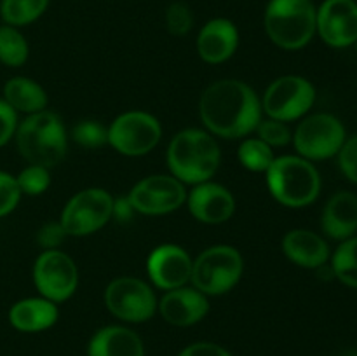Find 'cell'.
<instances>
[{"label": "cell", "mask_w": 357, "mask_h": 356, "mask_svg": "<svg viewBox=\"0 0 357 356\" xmlns=\"http://www.w3.org/2000/svg\"><path fill=\"white\" fill-rule=\"evenodd\" d=\"M33 281L44 299L63 302L75 293L79 271L72 257L59 250H44L33 265Z\"/></svg>", "instance_id": "12"}, {"label": "cell", "mask_w": 357, "mask_h": 356, "mask_svg": "<svg viewBox=\"0 0 357 356\" xmlns=\"http://www.w3.org/2000/svg\"><path fill=\"white\" fill-rule=\"evenodd\" d=\"M199 114L208 133L220 138H243L261 121V103L243 80L223 79L206 87Z\"/></svg>", "instance_id": "1"}, {"label": "cell", "mask_w": 357, "mask_h": 356, "mask_svg": "<svg viewBox=\"0 0 357 356\" xmlns=\"http://www.w3.org/2000/svg\"><path fill=\"white\" fill-rule=\"evenodd\" d=\"M16 143L28 163L51 170L61 163L66 154L65 124L54 112L31 114L17 126Z\"/></svg>", "instance_id": "3"}, {"label": "cell", "mask_w": 357, "mask_h": 356, "mask_svg": "<svg viewBox=\"0 0 357 356\" xmlns=\"http://www.w3.org/2000/svg\"><path fill=\"white\" fill-rule=\"evenodd\" d=\"M28 59V42L16 27H0V61L7 66H21Z\"/></svg>", "instance_id": "26"}, {"label": "cell", "mask_w": 357, "mask_h": 356, "mask_svg": "<svg viewBox=\"0 0 357 356\" xmlns=\"http://www.w3.org/2000/svg\"><path fill=\"white\" fill-rule=\"evenodd\" d=\"M316 34L335 49L351 47L357 42L356 0H324L317 9Z\"/></svg>", "instance_id": "14"}, {"label": "cell", "mask_w": 357, "mask_h": 356, "mask_svg": "<svg viewBox=\"0 0 357 356\" xmlns=\"http://www.w3.org/2000/svg\"><path fill=\"white\" fill-rule=\"evenodd\" d=\"M105 306L119 320L142 323L155 314L157 299L145 281L122 276L108 283L105 290Z\"/></svg>", "instance_id": "11"}, {"label": "cell", "mask_w": 357, "mask_h": 356, "mask_svg": "<svg viewBox=\"0 0 357 356\" xmlns=\"http://www.w3.org/2000/svg\"><path fill=\"white\" fill-rule=\"evenodd\" d=\"M321 227L328 237L345 241L357 232V195L340 191L328 199L321 215Z\"/></svg>", "instance_id": "20"}, {"label": "cell", "mask_w": 357, "mask_h": 356, "mask_svg": "<svg viewBox=\"0 0 357 356\" xmlns=\"http://www.w3.org/2000/svg\"><path fill=\"white\" fill-rule=\"evenodd\" d=\"M338 168L351 184L357 185V135L345 140L338 152Z\"/></svg>", "instance_id": "33"}, {"label": "cell", "mask_w": 357, "mask_h": 356, "mask_svg": "<svg viewBox=\"0 0 357 356\" xmlns=\"http://www.w3.org/2000/svg\"><path fill=\"white\" fill-rule=\"evenodd\" d=\"M356 47H357V42H356Z\"/></svg>", "instance_id": "39"}, {"label": "cell", "mask_w": 357, "mask_h": 356, "mask_svg": "<svg viewBox=\"0 0 357 356\" xmlns=\"http://www.w3.org/2000/svg\"><path fill=\"white\" fill-rule=\"evenodd\" d=\"M56 320H58V307L44 297L23 299L14 304L9 311L10 325L16 330L28 332V334L45 330L52 327Z\"/></svg>", "instance_id": "22"}, {"label": "cell", "mask_w": 357, "mask_h": 356, "mask_svg": "<svg viewBox=\"0 0 357 356\" xmlns=\"http://www.w3.org/2000/svg\"><path fill=\"white\" fill-rule=\"evenodd\" d=\"M157 307L167 323L174 327H190L208 314L209 302L208 297L199 290L180 286L167 290Z\"/></svg>", "instance_id": "17"}, {"label": "cell", "mask_w": 357, "mask_h": 356, "mask_svg": "<svg viewBox=\"0 0 357 356\" xmlns=\"http://www.w3.org/2000/svg\"><path fill=\"white\" fill-rule=\"evenodd\" d=\"M264 23L278 47L298 51L316 35L317 9L312 0H268Z\"/></svg>", "instance_id": "4"}, {"label": "cell", "mask_w": 357, "mask_h": 356, "mask_svg": "<svg viewBox=\"0 0 357 356\" xmlns=\"http://www.w3.org/2000/svg\"><path fill=\"white\" fill-rule=\"evenodd\" d=\"M340 356H357V351H345L344 355H340Z\"/></svg>", "instance_id": "38"}, {"label": "cell", "mask_w": 357, "mask_h": 356, "mask_svg": "<svg viewBox=\"0 0 357 356\" xmlns=\"http://www.w3.org/2000/svg\"><path fill=\"white\" fill-rule=\"evenodd\" d=\"M282 251L293 264L319 269L330 260V246L323 236L309 229H293L282 237Z\"/></svg>", "instance_id": "19"}, {"label": "cell", "mask_w": 357, "mask_h": 356, "mask_svg": "<svg viewBox=\"0 0 357 356\" xmlns=\"http://www.w3.org/2000/svg\"><path fill=\"white\" fill-rule=\"evenodd\" d=\"M222 161L218 142L204 129H183L167 147V164L181 184L199 185L216 175Z\"/></svg>", "instance_id": "2"}, {"label": "cell", "mask_w": 357, "mask_h": 356, "mask_svg": "<svg viewBox=\"0 0 357 356\" xmlns=\"http://www.w3.org/2000/svg\"><path fill=\"white\" fill-rule=\"evenodd\" d=\"M178 356H232L225 348L213 342H195L187 346Z\"/></svg>", "instance_id": "36"}, {"label": "cell", "mask_w": 357, "mask_h": 356, "mask_svg": "<svg viewBox=\"0 0 357 356\" xmlns=\"http://www.w3.org/2000/svg\"><path fill=\"white\" fill-rule=\"evenodd\" d=\"M146 272L157 288H180L190 281L192 258L178 244H160L149 255Z\"/></svg>", "instance_id": "15"}, {"label": "cell", "mask_w": 357, "mask_h": 356, "mask_svg": "<svg viewBox=\"0 0 357 356\" xmlns=\"http://www.w3.org/2000/svg\"><path fill=\"white\" fill-rule=\"evenodd\" d=\"M347 140L345 126L331 114L307 115L293 135V143L300 157L307 161H324L338 156Z\"/></svg>", "instance_id": "7"}, {"label": "cell", "mask_w": 357, "mask_h": 356, "mask_svg": "<svg viewBox=\"0 0 357 356\" xmlns=\"http://www.w3.org/2000/svg\"><path fill=\"white\" fill-rule=\"evenodd\" d=\"M192 216L202 223H223L236 212V199L232 192L220 184L204 181L195 185L187 195Z\"/></svg>", "instance_id": "16"}, {"label": "cell", "mask_w": 357, "mask_h": 356, "mask_svg": "<svg viewBox=\"0 0 357 356\" xmlns=\"http://www.w3.org/2000/svg\"><path fill=\"white\" fill-rule=\"evenodd\" d=\"M237 157H239V163L243 164L246 170L255 171V173H261L271 168L272 161L275 159L274 150L271 145H267L265 142H261L260 138H246L239 145L237 150Z\"/></svg>", "instance_id": "27"}, {"label": "cell", "mask_w": 357, "mask_h": 356, "mask_svg": "<svg viewBox=\"0 0 357 356\" xmlns=\"http://www.w3.org/2000/svg\"><path fill=\"white\" fill-rule=\"evenodd\" d=\"M16 181L21 194L40 195L44 194L49 188V185H51V175H49L47 168L30 164V166L24 168V170L17 175Z\"/></svg>", "instance_id": "28"}, {"label": "cell", "mask_w": 357, "mask_h": 356, "mask_svg": "<svg viewBox=\"0 0 357 356\" xmlns=\"http://www.w3.org/2000/svg\"><path fill=\"white\" fill-rule=\"evenodd\" d=\"M244 262L239 250L216 244L202 251L192 262L190 281L195 290L208 295H222L232 290L243 276Z\"/></svg>", "instance_id": "6"}, {"label": "cell", "mask_w": 357, "mask_h": 356, "mask_svg": "<svg viewBox=\"0 0 357 356\" xmlns=\"http://www.w3.org/2000/svg\"><path fill=\"white\" fill-rule=\"evenodd\" d=\"M3 100L16 112L31 115L45 110L47 94L44 87L28 77H13L3 86Z\"/></svg>", "instance_id": "23"}, {"label": "cell", "mask_w": 357, "mask_h": 356, "mask_svg": "<svg viewBox=\"0 0 357 356\" xmlns=\"http://www.w3.org/2000/svg\"><path fill=\"white\" fill-rule=\"evenodd\" d=\"M267 185L274 199L288 208H305L321 192V175L312 161L281 156L267 170Z\"/></svg>", "instance_id": "5"}, {"label": "cell", "mask_w": 357, "mask_h": 356, "mask_svg": "<svg viewBox=\"0 0 357 356\" xmlns=\"http://www.w3.org/2000/svg\"><path fill=\"white\" fill-rule=\"evenodd\" d=\"M135 215V208L131 206L128 198L124 199H114V212H112V218L119 220V222H129Z\"/></svg>", "instance_id": "37"}, {"label": "cell", "mask_w": 357, "mask_h": 356, "mask_svg": "<svg viewBox=\"0 0 357 356\" xmlns=\"http://www.w3.org/2000/svg\"><path fill=\"white\" fill-rule=\"evenodd\" d=\"M185 185L173 175H152L143 178L129 192L128 199L142 215H166L187 201Z\"/></svg>", "instance_id": "13"}, {"label": "cell", "mask_w": 357, "mask_h": 356, "mask_svg": "<svg viewBox=\"0 0 357 356\" xmlns=\"http://www.w3.org/2000/svg\"><path fill=\"white\" fill-rule=\"evenodd\" d=\"M72 136L84 149H100L108 143V128L98 121H82L73 128Z\"/></svg>", "instance_id": "29"}, {"label": "cell", "mask_w": 357, "mask_h": 356, "mask_svg": "<svg viewBox=\"0 0 357 356\" xmlns=\"http://www.w3.org/2000/svg\"><path fill=\"white\" fill-rule=\"evenodd\" d=\"M21 191L17 187L16 177L0 171V216H6L17 206Z\"/></svg>", "instance_id": "32"}, {"label": "cell", "mask_w": 357, "mask_h": 356, "mask_svg": "<svg viewBox=\"0 0 357 356\" xmlns=\"http://www.w3.org/2000/svg\"><path fill=\"white\" fill-rule=\"evenodd\" d=\"M66 236H68V234L65 232L61 223L49 222L38 230L37 241L44 250H58V246L63 243V239H65Z\"/></svg>", "instance_id": "34"}, {"label": "cell", "mask_w": 357, "mask_h": 356, "mask_svg": "<svg viewBox=\"0 0 357 356\" xmlns=\"http://www.w3.org/2000/svg\"><path fill=\"white\" fill-rule=\"evenodd\" d=\"M162 128L149 112L131 110L119 115L108 128V143L122 156H145L157 147Z\"/></svg>", "instance_id": "10"}, {"label": "cell", "mask_w": 357, "mask_h": 356, "mask_svg": "<svg viewBox=\"0 0 357 356\" xmlns=\"http://www.w3.org/2000/svg\"><path fill=\"white\" fill-rule=\"evenodd\" d=\"M239 45V30L227 17H215L197 35V52L206 63H223L232 58Z\"/></svg>", "instance_id": "18"}, {"label": "cell", "mask_w": 357, "mask_h": 356, "mask_svg": "<svg viewBox=\"0 0 357 356\" xmlns=\"http://www.w3.org/2000/svg\"><path fill=\"white\" fill-rule=\"evenodd\" d=\"M47 6L49 0H2L0 16L10 27H24L37 21Z\"/></svg>", "instance_id": "25"}, {"label": "cell", "mask_w": 357, "mask_h": 356, "mask_svg": "<svg viewBox=\"0 0 357 356\" xmlns=\"http://www.w3.org/2000/svg\"><path fill=\"white\" fill-rule=\"evenodd\" d=\"M16 129H17L16 110H14L6 100H0V147L6 145V143L13 138Z\"/></svg>", "instance_id": "35"}, {"label": "cell", "mask_w": 357, "mask_h": 356, "mask_svg": "<svg viewBox=\"0 0 357 356\" xmlns=\"http://www.w3.org/2000/svg\"><path fill=\"white\" fill-rule=\"evenodd\" d=\"M316 103V87L300 75H282L267 87L261 108L271 119L291 122L302 119Z\"/></svg>", "instance_id": "9"}, {"label": "cell", "mask_w": 357, "mask_h": 356, "mask_svg": "<svg viewBox=\"0 0 357 356\" xmlns=\"http://www.w3.org/2000/svg\"><path fill=\"white\" fill-rule=\"evenodd\" d=\"M89 356H143V342L131 328L105 327L93 335L87 348Z\"/></svg>", "instance_id": "21"}, {"label": "cell", "mask_w": 357, "mask_h": 356, "mask_svg": "<svg viewBox=\"0 0 357 356\" xmlns=\"http://www.w3.org/2000/svg\"><path fill=\"white\" fill-rule=\"evenodd\" d=\"M255 131L258 133V138L261 142H265L267 145H271L272 149L274 147H284L288 145L293 140V133L289 129V126L282 121H275V119H265V121H260V124L257 126Z\"/></svg>", "instance_id": "31"}, {"label": "cell", "mask_w": 357, "mask_h": 356, "mask_svg": "<svg viewBox=\"0 0 357 356\" xmlns=\"http://www.w3.org/2000/svg\"><path fill=\"white\" fill-rule=\"evenodd\" d=\"M331 271L338 281L357 290V236L340 241L331 255Z\"/></svg>", "instance_id": "24"}, {"label": "cell", "mask_w": 357, "mask_h": 356, "mask_svg": "<svg viewBox=\"0 0 357 356\" xmlns=\"http://www.w3.org/2000/svg\"><path fill=\"white\" fill-rule=\"evenodd\" d=\"M114 212V198L105 188H86L66 202L59 223L68 236H89L107 225Z\"/></svg>", "instance_id": "8"}, {"label": "cell", "mask_w": 357, "mask_h": 356, "mask_svg": "<svg viewBox=\"0 0 357 356\" xmlns=\"http://www.w3.org/2000/svg\"><path fill=\"white\" fill-rule=\"evenodd\" d=\"M166 27L169 34L176 35V37H183L194 27V14H192L190 7L185 2H173L167 6L166 14Z\"/></svg>", "instance_id": "30"}]
</instances>
